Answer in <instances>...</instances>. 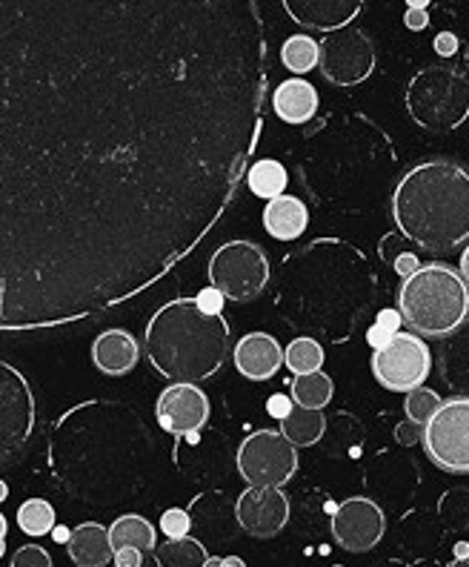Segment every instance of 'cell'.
I'll return each mask as SVG.
<instances>
[{"label":"cell","instance_id":"cell-1","mask_svg":"<svg viewBox=\"0 0 469 567\" xmlns=\"http://www.w3.org/2000/svg\"><path fill=\"white\" fill-rule=\"evenodd\" d=\"M153 433L135 408L90 399L52 424L49 471L70 496L92 505H115L144 487L153 464Z\"/></svg>","mask_w":469,"mask_h":567},{"label":"cell","instance_id":"cell-28","mask_svg":"<svg viewBox=\"0 0 469 567\" xmlns=\"http://www.w3.org/2000/svg\"><path fill=\"white\" fill-rule=\"evenodd\" d=\"M290 393H292V402L298 408H306V410H324L326 404L332 402V379L326 373H306V375H295L290 384Z\"/></svg>","mask_w":469,"mask_h":567},{"label":"cell","instance_id":"cell-36","mask_svg":"<svg viewBox=\"0 0 469 567\" xmlns=\"http://www.w3.org/2000/svg\"><path fill=\"white\" fill-rule=\"evenodd\" d=\"M146 556L149 554H140L135 547H124V550H115V567H146Z\"/></svg>","mask_w":469,"mask_h":567},{"label":"cell","instance_id":"cell-14","mask_svg":"<svg viewBox=\"0 0 469 567\" xmlns=\"http://www.w3.org/2000/svg\"><path fill=\"white\" fill-rule=\"evenodd\" d=\"M387 533V519L378 502L364 496L346 498L332 513V539L344 547L346 554H366L378 547Z\"/></svg>","mask_w":469,"mask_h":567},{"label":"cell","instance_id":"cell-29","mask_svg":"<svg viewBox=\"0 0 469 567\" xmlns=\"http://www.w3.org/2000/svg\"><path fill=\"white\" fill-rule=\"evenodd\" d=\"M324 359V347H321L317 339H312V336H301V339H295L286 350H283V361H286V367H290L295 375L321 373Z\"/></svg>","mask_w":469,"mask_h":567},{"label":"cell","instance_id":"cell-31","mask_svg":"<svg viewBox=\"0 0 469 567\" xmlns=\"http://www.w3.org/2000/svg\"><path fill=\"white\" fill-rule=\"evenodd\" d=\"M18 527L27 536H46L55 527V507L43 498H29L18 507Z\"/></svg>","mask_w":469,"mask_h":567},{"label":"cell","instance_id":"cell-20","mask_svg":"<svg viewBox=\"0 0 469 567\" xmlns=\"http://www.w3.org/2000/svg\"><path fill=\"white\" fill-rule=\"evenodd\" d=\"M66 554L77 567H106L115 559V547L110 539V527L97 522H83L70 533Z\"/></svg>","mask_w":469,"mask_h":567},{"label":"cell","instance_id":"cell-8","mask_svg":"<svg viewBox=\"0 0 469 567\" xmlns=\"http://www.w3.org/2000/svg\"><path fill=\"white\" fill-rule=\"evenodd\" d=\"M38 424V404L27 375L0 359V473L27 456Z\"/></svg>","mask_w":469,"mask_h":567},{"label":"cell","instance_id":"cell-24","mask_svg":"<svg viewBox=\"0 0 469 567\" xmlns=\"http://www.w3.org/2000/svg\"><path fill=\"white\" fill-rule=\"evenodd\" d=\"M281 433L292 447H312L324 439L326 433V415L321 410L292 408L290 413L281 419Z\"/></svg>","mask_w":469,"mask_h":567},{"label":"cell","instance_id":"cell-48","mask_svg":"<svg viewBox=\"0 0 469 567\" xmlns=\"http://www.w3.org/2000/svg\"><path fill=\"white\" fill-rule=\"evenodd\" d=\"M7 496H9V487L3 485V482H0V502H3V498H7Z\"/></svg>","mask_w":469,"mask_h":567},{"label":"cell","instance_id":"cell-16","mask_svg":"<svg viewBox=\"0 0 469 567\" xmlns=\"http://www.w3.org/2000/svg\"><path fill=\"white\" fill-rule=\"evenodd\" d=\"M155 419L173 436H195L209 419V399L198 384H169L158 395Z\"/></svg>","mask_w":469,"mask_h":567},{"label":"cell","instance_id":"cell-13","mask_svg":"<svg viewBox=\"0 0 469 567\" xmlns=\"http://www.w3.org/2000/svg\"><path fill=\"white\" fill-rule=\"evenodd\" d=\"M321 47V75L335 86H355L375 72V43L364 29L344 27L330 32Z\"/></svg>","mask_w":469,"mask_h":567},{"label":"cell","instance_id":"cell-25","mask_svg":"<svg viewBox=\"0 0 469 567\" xmlns=\"http://www.w3.org/2000/svg\"><path fill=\"white\" fill-rule=\"evenodd\" d=\"M110 539L115 550H124V547H135L140 554H153L158 547V539H155V525L138 513H126L121 519L112 522L110 527Z\"/></svg>","mask_w":469,"mask_h":567},{"label":"cell","instance_id":"cell-3","mask_svg":"<svg viewBox=\"0 0 469 567\" xmlns=\"http://www.w3.org/2000/svg\"><path fill=\"white\" fill-rule=\"evenodd\" d=\"M398 166L389 135L366 115H330L306 138L301 178L321 204L366 213L381 202Z\"/></svg>","mask_w":469,"mask_h":567},{"label":"cell","instance_id":"cell-47","mask_svg":"<svg viewBox=\"0 0 469 567\" xmlns=\"http://www.w3.org/2000/svg\"><path fill=\"white\" fill-rule=\"evenodd\" d=\"M447 567H469V556H458V559L449 561Z\"/></svg>","mask_w":469,"mask_h":567},{"label":"cell","instance_id":"cell-41","mask_svg":"<svg viewBox=\"0 0 469 567\" xmlns=\"http://www.w3.org/2000/svg\"><path fill=\"white\" fill-rule=\"evenodd\" d=\"M204 567H247V565H243V559H238V556H223V559H218V556H209L207 565Z\"/></svg>","mask_w":469,"mask_h":567},{"label":"cell","instance_id":"cell-12","mask_svg":"<svg viewBox=\"0 0 469 567\" xmlns=\"http://www.w3.org/2000/svg\"><path fill=\"white\" fill-rule=\"evenodd\" d=\"M429 373H432V353L415 332H398L393 341L373 350V375L381 388L393 393L424 388Z\"/></svg>","mask_w":469,"mask_h":567},{"label":"cell","instance_id":"cell-6","mask_svg":"<svg viewBox=\"0 0 469 567\" xmlns=\"http://www.w3.org/2000/svg\"><path fill=\"white\" fill-rule=\"evenodd\" d=\"M400 321L424 339H447L469 316V284L447 264H424L398 287Z\"/></svg>","mask_w":469,"mask_h":567},{"label":"cell","instance_id":"cell-43","mask_svg":"<svg viewBox=\"0 0 469 567\" xmlns=\"http://www.w3.org/2000/svg\"><path fill=\"white\" fill-rule=\"evenodd\" d=\"M435 47H438V52H441V55H452V52H456V38L452 35H438V41H435Z\"/></svg>","mask_w":469,"mask_h":567},{"label":"cell","instance_id":"cell-44","mask_svg":"<svg viewBox=\"0 0 469 567\" xmlns=\"http://www.w3.org/2000/svg\"><path fill=\"white\" fill-rule=\"evenodd\" d=\"M461 276L463 281H469V247L461 252Z\"/></svg>","mask_w":469,"mask_h":567},{"label":"cell","instance_id":"cell-49","mask_svg":"<svg viewBox=\"0 0 469 567\" xmlns=\"http://www.w3.org/2000/svg\"><path fill=\"white\" fill-rule=\"evenodd\" d=\"M7 556V542H0V559Z\"/></svg>","mask_w":469,"mask_h":567},{"label":"cell","instance_id":"cell-7","mask_svg":"<svg viewBox=\"0 0 469 567\" xmlns=\"http://www.w3.org/2000/svg\"><path fill=\"white\" fill-rule=\"evenodd\" d=\"M409 118L427 132H452L469 121V81L452 66L432 63L415 72L404 95Z\"/></svg>","mask_w":469,"mask_h":567},{"label":"cell","instance_id":"cell-50","mask_svg":"<svg viewBox=\"0 0 469 567\" xmlns=\"http://www.w3.org/2000/svg\"><path fill=\"white\" fill-rule=\"evenodd\" d=\"M467 66H469V47H467Z\"/></svg>","mask_w":469,"mask_h":567},{"label":"cell","instance_id":"cell-35","mask_svg":"<svg viewBox=\"0 0 469 567\" xmlns=\"http://www.w3.org/2000/svg\"><path fill=\"white\" fill-rule=\"evenodd\" d=\"M12 567H55L52 565V556L38 545H23L14 550Z\"/></svg>","mask_w":469,"mask_h":567},{"label":"cell","instance_id":"cell-45","mask_svg":"<svg viewBox=\"0 0 469 567\" xmlns=\"http://www.w3.org/2000/svg\"><path fill=\"white\" fill-rule=\"evenodd\" d=\"M70 533H72V530H66V527H58V530H55V539H58V542H70Z\"/></svg>","mask_w":469,"mask_h":567},{"label":"cell","instance_id":"cell-26","mask_svg":"<svg viewBox=\"0 0 469 567\" xmlns=\"http://www.w3.org/2000/svg\"><path fill=\"white\" fill-rule=\"evenodd\" d=\"M149 556H153V567H204L209 559L204 545L195 542L192 536L169 539L166 545L155 547ZM146 567H149V561H146Z\"/></svg>","mask_w":469,"mask_h":567},{"label":"cell","instance_id":"cell-18","mask_svg":"<svg viewBox=\"0 0 469 567\" xmlns=\"http://www.w3.org/2000/svg\"><path fill=\"white\" fill-rule=\"evenodd\" d=\"M238 373L249 381H267L281 370L283 347L270 332H249L232 350Z\"/></svg>","mask_w":469,"mask_h":567},{"label":"cell","instance_id":"cell-46","mask_svg":"<svg viewBox=\"0 0 469 567\" xmlns=\"http://www.w3.org/2000/svg\"><path fill=\"white\" fill-rule=\"evenodd\" d=\"M7 530H9V525H7V516H3V513H0V542L7 539Z\"/></svg>","mask_w":469,"mask_h":567},{"label":"cell","instance_id":"cell-38","mask_svg":"<svg viewBox=\"0 0 469 567\" xmlns=\"http://www.w3.org/2000/svg\"><path fill=\"white\" fill-rule=\"evenodd\" d=\"M421 433L424 430L418 427V424H400L398 430H395V439H398L400 444H415V442H421Z\"/></svg>","mask_w":469,"mask_h":567},{"label":"cell","instance_id":"cell-34","mask_svg":"<svg viewBox=\"0 0 469 567\" xmlns=\"http://www.w3.org/2000/svg\"><path fill=\"white\" fill-rule=\"evenodd\" d=\"M160 530H164L169 539H184V536H189V530H192V519H189L187 511L169 507V511H164V516H160Z\"/></svg>","mask_w":469,"mask_h":567},{"label":"cell","instance_id":"cell-32","mask_svg":"<svg viewBox=\"0 0 469 567\" xmlns=\"http://www.w3.org/2000/svg\"><path fill=\"white\" fill-rule=\"evenodd\" d=\"M438 408H441V395L429 388L409 390L407 399H404V413H407L409 422L418 424V427H424Z\"/></svg>","mask_w":469,"mask_h":567},{"label":"cell","instance_id":"cell-2","mask_svg":"<svg viewBox=\"0 0 469 567\" xmlns=\"http://www.w3.org/2000/svg\"><path fill=\"white\" fill-rule=\"evenodd\" d=\"M278 307L298 330L344 344L378 296L373 261L346 238H315L283 258Z\"/></svg>","mask_w":469,"mask_h":567},{"label":"cell","instance_id":"cell-27","mask_svg":"<svg viewBox=\"0 0 469 567\" xmlns=\"http://www.w3.org/2000/svg\"><path fill=\"white\" fill-rule=\"evenodd\" d=\"M286 184H290V175H286V166H283L281 161L263 158L249 166L247 187L252 189V195H258V198H267V202L281 198Z\"/></svg>","mask_w":469,"mask_h":567},{"label":"cell","instance_id":"cell-9","mask_svg":"<svg viewBox=\"0 0 469 567\" xmlns=\"http://www.w3.org/2000/svg\"><path fill=\"white\" fill-rule=\"evenodd\" d=\"M209 284L229 301H252L270 284V258L256 241H227L209 258Z\"/></svg>","mask_w":469,"mask_h":567},{"label":"cell","instance_id":"cell-30","mask_svg":"<svg viewBox=\"0 0 469 567\" xmlns=\"http://www.w3.org/2000/svg\"><path fill=\"white\" fill-rule=\"evenodd\" d=\"M281 61L292 75H306V72L315 70L317 61H321V47H317V41H312L310 35H292L290 41L283 43Z\"/></svg>","mask_w":469,"mask_h":567},{"label":"cell","instance_id":"cell-15","mask_svg":"<svg viewBox=\"0 0 469 567\" xmlns=\"http://www.w3.org/2000/svg\"><path fill=\"white\" fill-rule=\"evenodd\" d=\"M234 519L256 539H272L290 522V498L281 487H247L234 502Z\"/></svg>","mask_w":469,"mask_h":567},{"label":"cell","instance_id":"cell-37","mask_svg":"<svg viewBox=\"0 0 469 567\" xmlns=\"http://www.w3.org/2000/svg\"><path fill=\"white\" fill-rule=\"evenodd\" d=\"M198 305L200 310L209 312V316H221V307H223V296L218 290H207L198 296Z\"/></svg>","mask_w":469,"mask_h":567},{"label":"cell","instance_id":"cell-11","mask_svg":"<svg viewBox=\"0 0 469 567\" xmlns=\"http://www.w3.org/2000/svg\"><path fill=\"white\" fill-rule=\"evenodd\" d=\"M424 450L429 462L447 473H469V399H447L424 424Z\"/></svg>","mask_w":469,"mask_h":567},{"label":"cell","instance_id":"cell-40","mask_svg":"<svg viewBox=\"0 0 469 567\" xmlns=\"http://www.w3.org/2000/svg\"><path fill=\"white\" fill-rule=\"evenodd\" d=\"M427 21H429V18H427V12H424V9L413 7V9H409V12H407V27L415 29V32H418V29L427 27Z\"/></svg>","mask_w":469,"mask_h":567},{"label":"cell","instance_id":"cell-39","mask_svg":"<svg viewBox=\"0 0 469 567\" xmlns=\"http://www.w3.org/2000/svg\"><path fill=\"white\" fill-rule=\"evenodd\" d=\"M418 267H421V264L415 261V256H409V252H404V256L395 258V270H398L404 278L413 276V272L418 270Z\"/></svg>","mask_w":469,"mask_h":567},{"label":"cell","instance_id":"cell-42","mask_svg":"<svg viewBox=\"0 0 469 567\" xmlns=\"http://www.w3.org/2000/svg\"><path fill=\"white\" fill-rule=\"evenodd\" d=\"M290 402H286V395H275V399H272L270 402V413H275L278 419H283V415L290 413Z\"/></svg>","mask_w":469,"mask_h":567},{"label":"cell","instance_id":"cell-5","mask_svg":"<svg viewBox=\"0 0 469 567\" xmlns=\"http://www.w3.org/2000/svg\"><path fill=\"white\" fill-rule=\"evenodd\" d=\"M144 350L158 375L173 384H198L227 361L229 324L223 316L200 310L198 298H175L146 324Z\"/></svg>","mask_w":469,"mask_h":567},{"label":"cell","instance_id":"cell-19","mask_svg":"<svg viewBox=\"0 0 469 567\" xmlns=\"http://www.w3.org/2000/svg\"><path fill=\"white\" fill-rule=\"evenodd\" d=\"M140 361V344L124 327L104 330L92 341V364L104 375H129Z\"/></svg>","mask_w":469,"mask_h":567},{"label":"cell","instance_id":"cell-17","mask_svg":"<svg viewBox=\"0 0 469 567\" xmlns=\"http://www.w3.org/2000/svg\"><path fill=\"white\" fill-rule=\"evenodd\" d=\"M366 0H283V9L298 27L317 32H338L361 14Z\"/></svg>","mask_w":469,"mask_h":567},{"label":"cell","instance_id":"cell-10","mask_svg":"<svg viewBox=\"0 0 469 567\" xmlns=\"http://www.w3.org/2000/svg\"><path fill=\"white\" fill-rule=\"evenodd\" d=\"M234 462L249 487H281L298 473V447L281 430H256L241 442Z\"/></svg>","mask_w":469,"mask_h":567},{"label":"cell","instance_id":"cell-23","mask_svg":"<svg viewBox=\"0 0 469 567\" xmlns=\"http://www.w3.org/2000/svg\"><path fill=\"white\" fill-rule=\"evenodd\" d=\"M441 379L452 393L469 399V316L441 347Z\"/></svg>","mask_w":469,"mask_h":567},{"label":"cell","instance_id":"cell-33","mask_svg":"<svg viewBox=\"0 0 469 567\" xmlns=\"http://www.w3.org/2000/svg\"><path fill=\"white\" fill-rule=\"evenodd\" d=\"M398 327H400V312L395 310H384L378 312V321H375L373 327H369V344H373V350H378V347H384L387 341H393L395 336H398Z\"/></svg>","mask_w":469,"mask_h":567},{"label":"cell","instance_id":"cell-22","mask_svg":"<svg viewBox=\"0 0 469 567\" xmlns=\"http://www.w3.org/2000/svg\"><path fill=\"white\" fill-rule=\"evenodd\" d=\"M306 227H310V209L301 198L281 195V198H272L263 209V229L278 241H295L304 236Z\"/></svg>","mask_w":469,"mask_h":567},{"label":"cell","instance_id":"cell-21","mask_svg":"<svg viewBox=\"0 0 469 567\" xmlns=\"http://www.w3.org/2000/svg\"><path fill=\"white\" fill-rule=\"evenodd\" d=\"M272 110L286 124H310L317 112V90L304 78H290L272 95Z\"/></svg>","mask_w":469,"mask_h":567},{"label":"cell","instance_id":"cell-4","mask_svg":"<svg viewBox=\"0 0 469 567\" xmlns=\"http://www.w3.org/2000/svg\"><path fill=\"white\" fill-rule=\"evenodd\" d=\"M393 221L400 238L429 252L469 241V169L432 158L409 166L393 189Z\"/></svg>","mask_w":469,"mask_h":567}]
</instances>
